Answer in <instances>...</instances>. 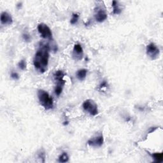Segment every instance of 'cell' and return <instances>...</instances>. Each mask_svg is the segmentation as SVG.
Here are the masks:
<instances>
[{
  "label": "cell",
  "mask_w": 163,
  "mask_h": 163,
  "mask_svg": "<svg viewBox=\"0 0 163 163\" xmlns=\"http://www.w3.org/2000/svg\"><path fill=\"white\" fill-rule=\"evenodd\" d=\"M50 51L48 43H40L33 59L34 66L40 73H43L48 69Z\"/></svg>",
  "instance_id": "6da1fadb"
},
{
  "label": "cell",
  "mask_w": 163,
  "mask_h": 163,
  "mask_svg": "<svg viewBox=\"0 0 163 163\" xmlns=\"http://www.w3.org/2000/svg\"><path fill=\"white\" fill-rule=\"evenodd\" d=\"M37 157L40 159V161L41 162H45V151L43 149H40L37 152Z\"/></svg>",
  "instance_id": "5bb4252c"
},
{
  "label": "cell",
  "mask_w": 163,
  "mask_h": 163,
  "mask_svg": "<svg viewBox=\"0 0 163 163\" xmlns=\"http://www.w3.org/2000/svg\"><path fill=\"white\" fill-rule=\"evenodd\" d=\"M112 6H113V14L119 15L122 12V10L120 8L119 5H118V2L116 1H113Z\"/></svg>",
  "instance_id": "7c38bea8"
},
{
  "label": "cell",
  "mask_w": 163,
  "mask_h": 163,
  "mask_svg": "<svg viewBox=\"0 0 163 163\" xmlns=\"http://www.w3.org/2000/svg\"><path fill=\"white\" fill-rule=\"evenodd\" d=\"M0 21H1L2 24L5 26H10L13 23L12 16L6 12H3L1 13Z\"/></svg>",
  "instance_id": "30bf717a"
},
{
  "label": "cell",
  "mask_w": 163,
  "mask_h": 163,
  "mask_svg": "<svg viewBox=\"0 0 163 163\" xmlns=\"http://www.w3.org/2000/svg\"><path fill=\"white\" fill-rule=\"evenodd\" d=\"M68 161H69V156H68V154L66 152H63L61 155H60L58 158V161L59 162L64 163L68 162Z\"/></svg>",
  "instance_id": "9a60e30c"
},
{
  "label": "cell",
  "mask_w": 163,
  "mask_h": 163,
  "mask_svg": "<svg viewBox=\"0 0 163 163\" xmlns=\"http://www.w3.org/2000/svg\"><path fill=\"white\" fill-rule=\"evenodd\" d=\"M38 98L40 101V105L45 110H51L54 107V101L52 96L49 95V94L43 89H40L38 90Z\"/></svg>",
  "instance_id": "7a4b0ae2"
},
{
  "label": "cell",
  "mask_w": 163,
  "mask_h": 163,
  "mask_svg": "<svg viewBox=\"0 0 163 163\" xmlns=\"http://www.w3.org/2000/svg\"><path fill=\"white\" fill-rule=\"evenodd\" d=\"M82 107L85 111L88 112L90 115L96 116L98 114V108L96 102L91 99L85 100L82 105Z\"/></svg>",
  "instance_id": "277c9868"
},
{
  "label": "cell",
  "mask_w": 163,
  "mask_h": 163,
  "mask_svg": "<svg viewBox=\"0 0 163 163\" xmlns=\"http://www.w3.org/2000/svg\"><path fill=\"white\" fill-rule=\"evenodd\" d=\"M107 82L103 81L101 84L100 88H107Z\"/></svg>",
  "instance_id": "ffe728a7"
},
{
  "label": "cell",
  "mask_w": 163,
  "mask_h": 163,
  "mask_svg": "<svg viewBox=\"0 0 163 163\" xmlns=\"http://www.w3.org/2000/svg\"><path fill=\"white\" fill-rule=\"evenodd\" d=\"M94 18L97 22H103L107 19V13L104 4L102 2L98 3L94 9Z\"/></svg>",
  "instance_id": "3957f363"
},
{
  "label": "cell",
  "mask_w": 163,
  "mask_h": 163,
  "mask_svg": "<svg viewBox=\"0 0 163 163\" xmlns=\"http://www.w3.org/2000/svg\"><path fill=\"white\" fill-rule=\"evenodd\" d=\"M22 37H23L24 40L26 41V42H29V41H31V36H30V35H28V34H26V33L23 34V35H22Z\"/></svg>",
  "instance_id": "ac0fdd59"
},
{
  "label": "cell",
  "mask_w": 163,
  "mask_h": 163,
  "mask_svg": "<svg viewBox=\"0 0 163 163\" xmlns=\"http://www.w3.org/2000/svg\"><path fill=\"white\" fill-rule=\"evenodd\" d=\"M157 129V127H152L150 128V130L149 131V133H151V132H153Z\"/></svg>",
  "instance_id": "44dd1931"
},
{
  "label": "cell",
  "mask_w": 163,
  "mask_h": 163,
  "mask_svg": "<svg viewBox=\"0 0 163 163\" xmlns=\"http://www.w3.org/2000/svg\"><path fill=\"white\" fill-rule=\"evenodd\" d=\"M11 77H12L14 80H18L19 78V74L17 73H16V72H13V73H12V74H11Z\"/></svg>",
  "instance_id": "d6986e66"
},
{
  "label": "cell",
  "mask_w": 163,
  "mask_h": 163,
  "mask_svg": "<svg viewBox=\"0 0 163 163\" xmlns=\"http://www.w3.org/2000/svg\"><path fill=\"white\" fill-rule=\"evenodd\" d=\"M18 66L22 70H25L26 69V61L25 59H22L18 63Z\"/></svg>",
  "instance_id": "2e32d148"
},
{
  "label": "cell",
  "mask_w": 163,
  "mask_h": 163,
  "mask_svg": "<svg viewBox=\"0 0 163 163\" xmlns=\"http://www.w3.org/2000/svg\"><path fill=\"white\" fill-rule=\"evenodd\" d=\"M64 75H65V74H64V72L61 70L56 71L54 73V75H53V78H54V82L56 83V87L62 88H64L66 83V81L64 80Z\"/></svg>",
  "instance_id": "ba28073f"
},
{
  "label": "cell",
  "mask_w": 163,
  "mask_h": 163,
  "mask_svg": "<svg viewBox=\"0 0 163 163\" xmlns=\"http://www.w3.org/2000/svg\"><path fill=\"white\" fill-rule=\"evenodd\" d=\"M38 31L40 34L41 36L44 39H47L48 41H52V32L48 26L44 23L39 24L38 26Z\"/></svg>",
  "instance_id": "5b68a950"
},
{
  "label": "cell",
  "mask_w": 163,
  "mask_h": 163,
  "mask_svg": "<svg viewBox=\"0 0 163 163\" xmlns=\"http://www.w3.org/2000/svg\"><path fill=\"white\" fill-rule=\"evenodd\" d=\"M79 18V16L78 14H73V16H72V18L71 19L70 23L71 24H75L78 22Z\"/></svg>",
  "instance_id": "e0dca14e"
},
{
  "label": "cell",
  "mask_w": 163,
  "mask_h": 163,
  "mask_svg": "<svg viewBox=\"0 0 163 163\" xmlns=\"http://www.w3.org/2000/svg\"><path fill=\"white\" fill-rule=\"evenodd\" d=\"M88 70L86 69H80L78 70L76 73V77L80 81H83L86 78L87 73H88Z\"/></svg>",
  "instance_id": "8fae6325"
},
{
  "label": "cell",
  "mask_w": 163,
  "mask_h": 163,
  "mask_svg": "<svg viewBox=\"0 0 163 163\" xmlns=\"http://www.w3.org/2000/svg\"><path fill=\"white\" fill-rule=\"evenodd\" d=\"M152 158L154 159V162H162L163 161V155L162 153H154L150 154Z\"/></svg>",
  "instance_id": "4fadbf2b"
},
{
  "label": "cell",
  "mask_w": 163,
  "mask_h": 163,
  "mask_svg": "<svg viewBox=\"0 0 163 163\" xmlns=\"http://www.w3.org/2000/svg\"><path fill=\"white\" fill-rule=\"evenodd\" d=\"M146 52L148 56L154 60L158 58L160 51L156 45L154 43H150L146 47Z\"/></svg>",
  "instance_id": "52a82bcc"
},
{
  "label": "cell",
  "mask_w": 163,
  "mask_h": 163,
  "mask_svg": "<svg viewBox=\"0 0 163 163\" xmlns=\"http://www.w3.org/2000/svg\"><path fill=\"white\" fill-rule=\"evenodd\" d=\"M84 56V52H83V48L81 45L78 43L74 45L73 52H72V57L75 61H80L83 58Z\"/></svg>",
  "instance_id": "9c48e42d"
},
{
  "label": "cell",
  "mask_w": 163,
  "mask_h": 163,
  "mask_svg": "<svg viewBox=\"0 0 163 163\" xmlns=\"http://www.w3.org/2000/svg\"><path fill=\"white\" fill-rule=\"evenodd\" d=\"M104 143V138L103 133H98L96 134L92 138H90L88 141V144L93 147H100Z\"/></svg>",
  "instance_id": "8992f818"
}]
</instances>
